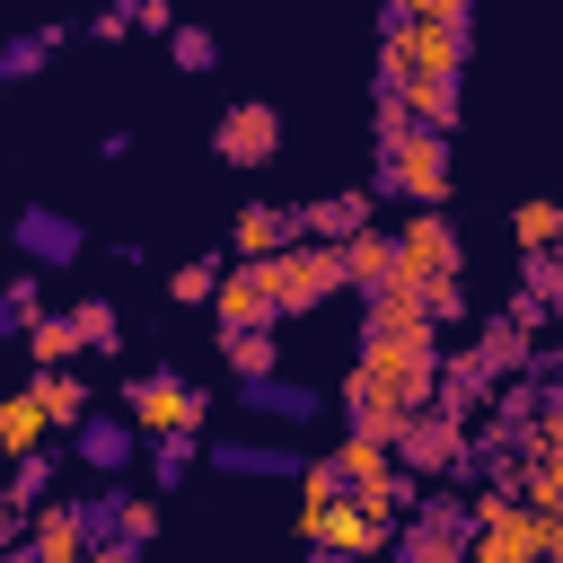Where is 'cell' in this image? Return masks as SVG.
<instances>
[{"instance_id": "1", "label": "cell", "mask_w": 563, "mask_h": 563, "mask_svg": "<svg viewBox=\"0 0 563 563\" xmlns=\"http://www.w3.org/2000/svg\"><path fill=\"white\" fill-rule=\"evenodd\" d=\"M431 334L440 325H405V334H369L361 343V361H352V378H343V413L361 422V431H405L431 396H440V352H431Z\"/></svg>"}, {"instance_id": "2", "label": "cell", "mask_w": 563, "mask_h": 563, "mask_svg": "<svg viewBox=\"0 0 563 563\" xmlns=\"http://www.w3.org/2000/svg\"><path fill=\"white\" fill-rule=\"evenodd\" d=\"M396 282H405L440 325L466 308V290H457V229L440 220V202H413V220L396 229Z\"/></svg>"}, {"instance_id": "3", "label": "cell", "mask_w": 563, "mask_h": 563, "mask_svg": "<svg viewBox=\"0 0 563 563\" xmlns=\"http://www.w3.org/2000/svg\"><path fill=\"white\" fill-rule=\"evenodd\" d=\"M378 150H387V185L405 202H449V132L440 123H413L396 97H378Z\"/></svg>"}, {"instance_id": "4", "label": "cell", "mask_w": 563, "mask_h": 563, "mask_svg": "<svg viewBox=\"0 0 563 563\" xmlns=\"http://www.w3.org/2000/svg\"><path fill=\"white\" fill-rule=\"evenodd\" d=\"M264 282H273V317H308V308H325L334 290H352L334 238H290V246H273V255H264Z\"/></svg>"}, {"instance_id": "5", "label": "cell", "mask_w": 563, "mask_h": 563, "mask_svg": "<svg viewBox=\"0 0 563 563\" xmlns=\"http://www.w3.org/2000/svg\"><path fill=\"white\" fill-rule=\"evenodd\" d=\"M466 554H475V563H537V554H545V510H537L528 493H484Z\"/></svg>"}, {"instance_id": "6", "label": "cell", "mask_w": 563, "mask_h": 563, "mask_svg": "<svg viewBox=\"0 0 563 563\" xmlns=\"http://www.w3.org/2000/svg\"><path fill=\"white\" fill-rule=\"evenodd\" d=\"M299 537L308 545H325V554H378L387 537H396V501H369V493H334L317 519H299Z\"/></svg>"}, {"instance_id": "7", "label": "cell", "mask_w": 563, "mask_h": 563, "mask_svg": "<svg viewBox=\"0 0 563 563\" xmlns=\"http://www.w3.org/2000/svg\"><path fill=\"white\" fill-rule=\"evenodd\" d=\"M378 79H413V70H457L466 62V35L449 18H387V44H378Z\"/></svg>"}, {"instance_id": "8", "label": "cell", "mask_w": 563, "mask_h": 563, "mask_svg": "<svg viewBox=\"0 0 563 563\" xmlns=\"http://www.w3.org/2000/svg\"><path fill=\"white\" fill-rule=\"evenodd\" d=\"M396 457H405V475H449L457 457H466V431H457V405H422L405 431H396Z\"/></svg>"}, {"instance_id": "9", "label": "cell", "mask_w": 563, "mask_h": 563, "mask_svg": "<svg viewBox=\"0 0 563 563\" xmlns=\"http://www.w3.org/2000/svg\"><path fill=\"white\" fill-rule=\"evenodd\" d=\"M132 422L158 440H194L202 431V396L185 378H132Z\"/></svg>"}, {"instance_id": "10", "label": "cell", "mask_w": 563, "mask_h": 563, "mask_svg": "<svg viewBox=\"0 0 563 563\" xmlns=\"http://www.w3.org/2000/svg\"><path fill=\"white\" fill-rule=\"evenodd\" d=\"M273 150H282V114H273L264 97H246V106L220 114V158H229V167H264Z\"/></svg>"}, {"instance_id": "11", "label": "cell", "mask_w": 563, "mask_h": 563, "mask_svg": "<svg viewBox=\"0 0 563 563\" xmlns=\"http://www.w3.org/2000/svg\"><path fill=\"white\" fill-rule=\"evenodd\" d=\"M211 317H220V325H273V282H264V255H246L238 273H220Z\"/></svg>"}, {"instance_id": "12", "label": "cell", "mask_w": 563, "mask_h": 563, "mask_svg": "<svg viewBox=\"0 0 563 563\" xmlns=\"http://www.w3.org/2000/svg\"><path fill=\"white\" fill-rule=\"evenodd\" d=\"M387 97L413 114V123H457V70H413V79H387Z\"/></svg>"}, {"instance_id": "13", "label": "cell", "mask_w": 563, "mask_h": 563, "mask_svg": "<svg viewBox=\"0 0 563 563\" xmlns=\"http://www.w3.org/2000/svg\"><path fill=\"white\" fill-rule=\"evenodd\" d=\"M343 273H352V290H387V282H396V238L352 229V238H343Z\"/></svg>"}, {"instance_id": "14", "label": "cell", "mask_w": 563, "mask_h": 563, "mask_svg": "<svg viewBox=\"0 0 563 563\" xmlns=\"http://www.w3.org/2000/svg\"><path fill=\"white\" fill-rule=\"evenodd\" d=\"M44 431H53V413H44L35 387H26V396H0V449H9V457H35Z\"/></svg>"}, {"instance_id": "15", "label": "cell", "mask_w": 563, "mask_h": 563, "mask_svg": "<svg viewBox=\"0 0 563 563\" xmlns=\"http://www.w3.org/2000/svg\"><path fill=\"white\" fill-rule=\"evenodd\" d=\"M352 229H369V194H325V202H308L299 211V238H352Z\"/></svg>"}, {"instance_id": "16", "label": "cell", "mask_w": 563, "mask_h": 563, "mask_svg": "<svg viewBox=\"0 0 563 563\" xmlns=\"http://www.w3.org/2000/svg\"><path fill=\"white\" fill-rule=\"evenodd\" d=\"M299 238V220L282 211V202H246L238 211V255H273V246H290Z\"/></svg>"}, {"instance_id": "17", "label": "cell", "mask_w": 563, "mask_h": 563, "mask_svg": "<svg viewBox=\"0 0 563 563\" xmlns=\"http://www.w3.org/2000/svg\"><path fill=\"white\" fill-rule=\"evenodd\" d=\"M70 352H88L79 317H35V325H26V361H35V369H44V361H70Z\"/></svg>"}, {"instance_id": "18", "label": "cell", "mask_w": 563, "mask_h": 563, "mask_svg": "<svg viewBox=\"0 0 563 563\" xmlns=\"http://www.w3.org/2000/svg\"><path fill=\"white\" fill-rule=\"evenodd\" d=\"M35 396H44V413H53L62 431H70L79 413H88V387L70 378V361H44V378H35Z\"/></svg>"}, {"instance_id": "19", "label": "cell", "mask_w": 563, "mask_h": 563, "mask_svg": "<svg viewBox=\"0 0 563 563\" xmlns=\"http://www.w3.org/2000/svg\"><path fill=\"white\" fill-rule=\"evenodd\" d=\"M26 545H35V554H44V563H70V554H79V545H88V528H79V510H44V519H35V537H26Z\"/></svg>"}, {"instance_id": "20", "label": "cell", "mask_w": 563, "mask_h": 563, "mask_svg": "<svg viewBox=\"0 0 563 563\" xmlns=\"http://www.w3.org/2000/svg\"><path fill=\"white\" fill-rule=\"evenodd\" d=\"M528 466H554L563 475V387L537 405V422H528Z\"/></svg>"}, {"instance_id": "21", "label": "cell", "mask_w": 563, "mask_h": 563, "mask_svg": "<svg viewBox=\"0 0 563 563\" xmlns=\"http://www.w3.org/2000/svg\"><path fill=\"white\" fill-rule=\"evenodd\" d=\"M229 369L238 378H273V325H229Z\"/></svg>"}, {"instance_id": "22", "label": "cell", "mask_w": 563, "mask_h": 563, "mask_svg": "<svg viewBox=\"0 0 563 563\" xmlns=\"http://www.w3.org/2000/svg\"><path fill=\"white\" fill-rule=\"evenodd\" d=\"M510 229H519V246H528V255H545V246H563V202H519V211H510Z\"/></svg>"}, {"instance_id": "23", "label": "cell", "mask_w": 563, "mask_h": 563, "mask_svg": "<svg viewBox=\"0 0 563 563\" xmlns=\"http://www.w3.org/2000/svg\"><path fill=\"white\" fill-rule=\"evenodd\" d=\"M466 537H475V528H457V519H413L405 554H466Z\"/></svg>"}, {"instance_id": "24", "label": "cell", "mask_w": 563, "mask_h": 563, "mask_svg": "<svg viewBox=\"0 0 563 563\" xmlns=\"http://www.w3.org/2000/svg\"><path fill=\"white\" fill-rule=\"evenodd\" d=\"M211 290H220V264H185V273L167 282V299H176V308H202Z\"/></svg>"}, {"instance_id": "25", "label": "cell", "mask_w": 563, "mask_h": 563, "mask_svg": "<svg viewBox=\"0 0 563 563\" xmlns=\"http://www.w3.org/2000/svg\"><path fill=\"white\" fill-rule=\"evenodd\" d=\"M70 317H79V334H88V343H114V308H106V299H79Z\"/></svg>"}, {"instance_id": "26", "label": "cell", "mask_w": 563, "mask_h": 563, "mask_svg": "<svg viewBox=\"0 0 563 563\" xmlns=\"http://www.w3.org/2000/svg\"><path fill=\"white\" fill-rule=\"evenodd\" d=\"M387 18H449V26H457L466 0H387Z\"/></svg>"}, {"instance_id": "27", "label": "cell", "mask_w": 563, "mask_h": 563, "mask_svg": "<svg viewBox=\"0 0 563 563\" xmlns=\"http://www.w3.org/2000/svg\"><path fill=\"white\" fill-rule=\"evenodd\" d=\"M176 62H211V35L202 26H176Z\"/></svg>"}, {"instance_id": "28", "label": "cell", "mask_w": 563, "mask_h": 563, "mask_svg": "<svg viewBox=\"0 0 563 563\" xmlns=\"http://www.w3.org/2000/svg\"><path fill=\"white\" fill-rule=\"evenodd\" d=\"M9 308H18L26 325H35V317H44V290H35V282H9Z\"/></svg>"}]
</instances>
